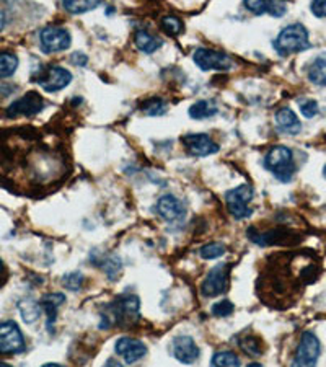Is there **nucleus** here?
I'll return each instance as SVG.
<instances>
[{"label": "nucleus", "instance_id": "28", "mask_svg": "<svg viewBox=\"0 0 326 367\" xmlns=\"http://www.w3.org/2000/svg\"><path fill=\"white\" fill-rule=\"evenodd\" d=\"M160 25H162V30L168 36H178L183 33L185 26H183V21L178 17L174 15H167L160 20Z\"/></svg>", "mask_w": 326, "mask_h": 367}, {"label": "nucleus", "instance_id": "40", "mask_svg": "<svg viewBox=\"0 0 326 367\" xmlns=\"http://www.w3.org/2000/svg\"><path fill=\"white\" fill-rule=\"evenodd\" d=\"M6 23H7V18H6V13L0 10V30L6 28Z\"/></svg>", "mask_w": 326, "mask_h": 367}, {"label": "nucleus", "instance_id": "23", "mask_svg": "<svg viewBox=\"0 0 326 367\" xmlns=\"http://www.w3.org/2000/svg\"><path fill=\"white\" fill-rule=\"evenodd\" d=\"M238 346H240V350L245 352L246 356L258 357L263 355V346H261L260 338L253 337V334H245V337H242L238 339Z\"/></svg>", "mask_w": 326, "mask_h": 367}, {"label": "nucleus", "instance_id": "39", "mask_svg": "<svg viewBox=\"0 0 326 367\" xmlns=\"http://www.w3.org/2000/svg\"><path fill=\"white\" fill-rule=\"evenodd\" d=\"M105 367H124L121 362H118L116 359H108L107 364H105Z\"/></svg>", "mask_w": 326, "mask_h": 367}, {"label": "nucleus", "instance_id": "7", "mask_svg": "<svg viewBox=\"0 0 326 367\" xmlns=\"http://www.w3.org/2000/svg\"><path fill=\"white\" fill-rule=\"evenodd\" d=\"M320 339L315 333L305 332L302 334L300 343H298L296 357H293L291 367H316L320 357Z\"/></svg>", "mask_w": 326, "mask_h": 367}, {"label": "nucleus", "instance_id": "12", "mask_svg": "<svg viewBox=\"0 0 326 367\" xmlns=\"http://www.w3.org/2000/svg\"><path fill=\"white\" fill-rule=\"evenodd\" d=\"M194 62L203 71H230L233 67L232 59L227 54L206 48L197 49L194 53Z\"/></svg>", "mask_w": 326, "mask_h": 367}, {"label": "nucleus", "instance_id": "37", "mask_svg": "<svg viewBox=\"0 0 326 367\" xmlns=\"http://www.w3.org/2000/svg\"><path fill=\"white\" fill-rule=\"evenodd\" d=\"M7 268H6V265H3V261L0 260V287L3 286V284L7 283Z\"/></svg>", "mask_w": 326, "mask_h": 367}, {"label": "nucleus", "instance_id": "36", "mask_svg": "<svg viewBox=\"0 0 326 367\" xmlns=\"http://www.w3.org/2000/svg\"><path fill=\"white\" fill-rule=\"evenodd\" d=\"M310 10L314 12L315 17L325 18L326 17V0H316V2H311Z\"/></svg>", "mask_w": 326, "mask_h": 367}, {"label": "nucleus", "instance_id": "22", "mask_svg": "<svg viewBox=\"0 0 326 367\" xmlns=\"http://www.w3.org/2000/svg\"><path fill=\"white\" fill-rule=\"evenodd\" d=\"M190 116L194 119H206V118H212L214 114H217V107L209 100H201V102H196L190 108Z\"/></svg>", "mask_w": 326, "mask_h": 367}, {"label": "nucleus", "instance_id": "13", "mask_svg": "<svg viewBox=\"0 0 326 367\" xmlns=\"http://www.w3.org/2000/svg\"><path fill=\"white\" fill-rule=\"evenodd\" d=\"M181 142L192 157H208L219 152V145L208 134H186L181 137Z\"/></svg>", "mask_w": 326, "mask_h": 367}, {"label": "nucleus", "instance_id": "34", "mask_svg": "<svg viewBox=\"0 0 326 367\" xmlns=\"http://www.w3.org/2000/svg\"><path fill=\"white\" fill-rule=\"evenodd\" d=\"M300 109H302V114H304L305 118H314L320 111L318 103H316L315 100H305V102H302Z\"/></svg>", "mask_w": 326, "mask_h": 367}, {"label": "nucleus", "instance_id": "41", "mask_svg": "<svg viewBox=\"0 0 326 367\" xmlns=\"http://www.w3.org/2000/svg\"><path fill=\"white\" fill-rule=\"evenodd\" d=\"M41 367H66V366H62V364H54V362H49V364H44V366H41Z\"/></svg>", "mask_w": 326, "mask_h": 367}, {"label": "nucleus", "instance_id": "16", "mask_svg": "<svg viewBox=\"0 0 326 367\" xmlns=\"http://www.w3.org/2000/svg\"><path fill=\"white\" fill-rule=\"evenodd\" d=\"M172 351L173 356L180 362H183V364H192V362L199 359L201 355L194 339L191 337H186V334H181V337H176L173 339Z\"/></svg>", "mask_w": 326, "mask_h": 367}, {"label": "nucleus", "instance_id": "2", "mask_svg": "<svg viewBox=\"0 0 326 367\" xmlns=\"http://www.w3.org/2000/svg\"><path fill=\"white\" fill-rule=\"evenodd\" d=\"M139 297L123 296L107 307L102 314V328L107 330L113 325H134L139 320Z\"/></svg>", "mask_w": 326, "mask_h": 367}, {"label": "nucleus", "instance_id": "14", "mask_svg": "<svg viewBox=\"0 0 326 367\" xmlns=\"http://www.w3.org/2000/svg\"><path fill=\"white\" fill-rule=\"evenodd\" d=\"M157 214L167 222H181L186 217V208L180 199L174 198L173 195H165L155 204Z\"/></svg>", "mask_w": 326, "mask_h": 367}, {"label": "nucleus", "instance_id": "29", "mask_svg": "<svg viewBox=\"0 0 326 367\" xmlns=\"http://www.w3.org/2000/svg\"><path fill=\"white\" fill-rule=\"evenodd\" d=\"M141 109L145 114H149V116H162V114L167 113V103H165L162 98L154 96V98L147 100V102L141 107Z\"/></svg>", "mask_w": 326, "mask_h": 367}, {"label": "nucleus", "instance_id": "33", "mask_svg": "<svg viewBox=\"0 0 326 367\" xmlns=\"http://www.w3.org/2000/svg\"><path fill=\"white\" fill-rule=\"evenodd\" d=\"M269 3L271 2H263V0H256V2H245V7L255 15H264V13H269Z\"/></svg>", "mask_w": 326, "mask_h": 367}, {"label": "nucleus", "instance_id": "24", "mask_svg": "<svg viewBox=\"0 0 326 367\" xmlns=\"http://www.w3.org/2000/svg\"><path fill=\"white\" fill-rule=\"evenodd\" d=\"M240 357L232 351H219L210 359V367H240Z\"/></svg>", "mask_w": 326, "mask_h": 367}, {"label": "nucleus", "instance_id": "27", "mask_svg": "<svg viewBox=\"0 0 326 367\" xmlns=\"http://www.w3.org/2000/svg\"><path fill=\"white\" fill-rule=\"evenodd\" d=\"M18 307H20V314L26 323H33L39 319L41 305L36 304L35 301H23Z\"/></svg>", "mask_w": 326, "mask_h": 367}, {"label": "nucleus", "instance_id": "17", "mask_svg": "<svg viewBox=\"0 0 326 367\" xmlns=\"http://www.w3.org/2000/svg\"><path fill=\"white\" fill-rule=\"evenodd\" d=\"M114 350H116L118 355L121 356L127 364H134V362L141 361L142 357L147 355V346L144 343L139 341V339L127 337L119 338L116 345H114Z\"/></svg>", "mask_w": 326, "mask_h": 367}, {"label": "nucleus", "instance_id": "35", "mask_svg": "<svg viewBox=\"0 0 326 367\" xmlns=\"http://www.w3.org/2000/svg\"><path fill=\"white\" fill-rule=\"evenodd\" d=\"M287 12V6L284 2H271L269 3V15L274 18L284 17V13Z\"/></svg>", "mask_w": 326, "mask_h": 367}, {"label": "nucleus", "instance_id": "26", "mask_svg": "<svg viewBox=\"0 0 326 367\" xmlns=\"http://www.w3.org/2000/svg\"><path fill=\"white\" fill-rule=\"evenodd\" d=\"M18 57L13 53H0V79H7L15 73Z\"/></svg>", "mask_w": 326, "mask_h": 367}, {"label": "nucleus", "instance_id": "9", "mask_svg": "<svg viewBox=\"0 0 326 367\" xmlns=\"http://www.w3.org/2000/svg\"><path fill=\"white\" fill-rule=\"evenodd\" d=\"M72 38L66 28L59 26H46L39 33V46L44 54L61 53L71 48Z\"/></svg>", "mask_w": 326, "mask_h": 367}, {"label": "nucleus", "instance_id": "15", "mask_svg": "<svg viewBox=\"0 0 326 367\" xmlns=\"http://www.w3.org/2000/svg\"><path fill=\"white\" fill-rule=\"evenodd\" d=\"M248 237L251 242L258 243L261 247L269 245H291L296 240H292V232L286 231V229H273V231L258 232L256 229H248Z\"/></svg>", "mask_w": 326, "mask_h": 367}, {"label": "nucleus", "instance_id": "20", "mask_svg": "<svg viewBox=\"0 0 326 367\" xmlns=\"http://www.w3.org/2000/svg\"><path fill=\"white\" fill-rule=\"evenodd\" d=\"M134 41H136L137 49L145 54H154L157 49L162 48V44H163L162 41H160L159 38H155L154 35H150L149 31H145V30H137Z\"/></svg>", "mask_w": 326, "mask_h": 367}, {"label": "nucleus", "instance_id": "1", "mask_svg": "<svg viewBox=\"0 0 326 367\" xmlns=\"http://www.w3.org/2000/svg\"><path fill=\"white\" fill-rule=\"evenodd\" d=\"M69 172L66 145L51 131L33 126L0 129V186L35 196L57 186Z\"/></svg>", "mask_w": 326, "mask_h": 367}, {"label": "nucleus", "instance_id": "3", "mask_svg": "<svg viewBox=\"0 0 326 367\" xmlns=\"http://www.w3.org/2000/svg\"><path fill=\"white\" fill-rule=\"evenodd\" d=\"M264 167L279 181L289 183L296 175V162L292 150L286 145H275L264 157Z\"/></svg>", "mask_w": 326, "mask_h": 367}, {"label": "nucleus", "instance_id": "8", "mask_svg": "<svg viewBox=\"0 0 326 367\" xmlns=\"http://www.w3.org/2000/svg\"><path fill=\"white\" fill-rule=\"evenodd\" d=\"M25 351V337L12 320L0 323V356H13Z\"/></svg>", "mask_w": 326, "mask_h": 367}, {"label": "nucleus", "instance_id": "38", "mask_svg": "<svg viewBox=\"0 0 326 367\" xmlns=\"http://www.w3.org/2000/svg\"><path fill=\"white\" fill-rule=\"evenodd\" d=\"M72 62H75L77 66H85V64H87V57L82 56L80 53H75L72 56Z\"/></svg>", "mask_w": 326, "mask_h": 367}, {"label": "nucleus", "instance_id": "11", "mask_svg": "<svg viewBox=\"0 0 326 367\" xmlns=\"http://www.w3.org/2000/svg\"><path fill=\"white\" fill-rule=\"evenodd\" d=\"M44 100L38 91H28L26 95L20 96L17 102H13L10 107L7 108L8 118L17 116H35L39 111H43Z\"/></svg>", "mask_w": 326, "mask_h": 367}, {"label": "nucleus", "instance_id": "10", "mask_svg": "<svg viewBox=\"0 0 326 367\" xmlns=\"http://www.w3.org/2000/svg\"><path fill=\"white\" fill-rule=\"evenodd\" d=\"M41 89L48 93H54V91H59L72 82V73L67 71V69L59 67V66H51L46 67L41 75L36 79Z\"/></svg>", "mask_w": 326, "mask_h": 367}, {"label": "nucleus", "instance_id": "43", "mask_svg": "<svg viewBox=\"0 0 326 367\" xmlns=\"http://www.w3.org/2000/svg\"><path fill=\"white\" fill-rule=\"evenodd\" d=\"M0 367H13V366L7 364V362H2V361H0Z\"/></svg>", "mask_w": 326, "mask_h": 367}, {"label": "nucleus", "instance_id": "5", "mask_svg": "<svg viewBox=\"0 0 326 367\" xmlns=\"http://www.w3.org/2000/svg\"><path fill=\"white\" fill-rule=\"evenodd\" d=\"M253 186L248 185V183H243V185L225 193V203H227L228 213L237 220L250 217L253 214V209L250 208V203L253 201Z\"/></svg>", "mask_w": 326, "mask_h": 367}, {"label": "nucleus", "instance_id": "4", "mask_svg": "<svg viewBox=\"0 0 326 367\" xmlns=\"http://www.w3.org/2000/svg\"><path fill=\"white\" fill-rule=\"evenodd\" d=\"M310 48L309 31L300 23H293L284 28L274 41V49L281 56H289V54L305 51Z\"/></svg>", "mask_w": 326, "mask_h": 367}, {"label": "nucleus", "instance_id": "21", "mask_svg": "<svg viewBox=\"0 0 326 367\" xmlns=\"http://www.w3.org/2000/svg\"><path fill=\"white\" fill-rule=\"evenodd\" d=\"M309 79L315 85L326 87V54H320L309 67Z\"/></svg>", "mask_w": 326, "mask_h": 367}, {"label": "nucleus", "instance_id": "6", "mask_svg": "<svg viewBox=\"0 0 326 367\" xmlns=\"http://www.w3.org/2000/svg\"><path fill=\"white\" fill-rule=\"evenodd\" d=\"M230 263H220L214 266L212 269L206 276L203 286H201V292L206 297H217L222 296L224 292H227L228 284H230Z\"/></svg>", "mask_w": 326, "mask_h": 367}, {"label": "nucleus", "instance_id": "31", "mask_svg": "<svg viewBox=\"0 0 326 367\" xmlns=\"http://www.w3.org/2000/svg\"><path fill=\"white\" fill-rule=\"evenodd\" d=\"M84 281H85V278L82 273H69L62 278V286L69 289V291L77 292V291H80L82 286H84Z\"/></svg>", "mask_w": 326, "mask_h": 367}, {"label": "nucleus", "instance_id": "25", "mask_svg": "<svg viewBox=\"0 0 326 367\" xmlns=\"http://www.w3.org/2000/svg\"><path fill=\"white\" fill-rule=\"evenodd\" d=\"M98 6L100 2H93V0H82V2L80 0H67V2H62V7L72 15H82V13L95 10Z\"/></svg>", "mask_w": 326, "mask_h": 367}, {"label": "nucleus", "instance_id": "42", "mask_svg": "<svg viewBox=\"0 0 326 367\" xmlns=\"http://www.w3.org/2000/svg\"><path fill=\"white\" fill-rule=\"evenodd\" d=\"M248 367H264V366L260 364V362H251V364H248Z\"/></svg>", "mask_w": 326, "mask_h": 367}, {"label": "nucleus", "instance_id": "44", "mask_svg": "<svg viewBox=\"0 0 326 367\" xmlns=\"http://www.w3.org/2000/svg\"><path fill=\"white\" fill-rule=\"evenodd\" d=\"M323 175H325V178H326V165H325V168H323Z\"/></svg>", "mask_w": 326, "mask_h": 367}, {"label": "nucleus", "instance_id": "30", "mask_svg": "<svg viewBox=\"0 0 326 367\" xmlns=\"http://www.w3.org/2000/svg\"><path fill=\"white\" fill-rule=\"evenodd\" d=\"M224 253H225V245H222V243H219V242L208 243V245H204L203 249L199 250L201 258H204V260L220 258Z\"/></svg>", "mask_w": 326, "mask_h": 367}, {"label": "nucleus", "instance_id": "18", "mask_svg": "<svg viewBox=\"0 0 326 367\" xmlns=\"http://www.w3.org/2000/svg\"><path fill=\"white\" fill-rule=\"evenodd\" d=\"M275 127L284 134L296 136L300 132L302 125L300 119L297 118V114L291 108H281L275 113Z\"/></svg>", "mask_w": 326, "mask_h": 367}, {"label": "nucleus", "instance_id": "32", "mask_svg": "<svg viewBox=\"0 0 326 367\" xmlns=\"http://www.w3.org/2000/svg\"><path fill=\"white\" fill-rule=\"evenodd\" d=\"M233 310H235V307H233L230 301L215 302V304L212 305V309H210L212 315H215V316H228V315L233 314Z\"/></svg>", "mask_w": 326, "mask_h": 367}, {"label": "nucleus", "instance_id": "19", "mask_svg": "<svg viewBox=\"0 0 326 367\" xmlns=\"http://www.w3.org/2000/svg\"><path fill=\"white\" fill-rule=\"evenodd\" d=\"M64 302H66V296L61 292H53V294H46L41 299L39 305L41 309L44 310L46 314V323H48V328L51 330V327L56 322L57 319V309L61 307Z\"/></svg>", "mask_w": 326, "mask_h": 367}]
</instances>
